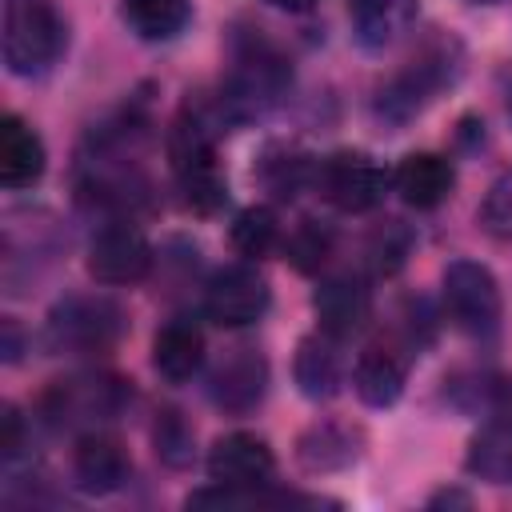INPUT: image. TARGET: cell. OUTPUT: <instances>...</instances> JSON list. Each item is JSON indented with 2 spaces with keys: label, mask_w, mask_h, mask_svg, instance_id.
<instances>
[{
  "label": "cell",
  "mask_w": 512,
  "mask_h": 512,
  "mask_svg": "<svg viewBox=\"0 0 512 512\" xmlns=\"http://www.w3.org/2000/svg\"><path fill=\"white\" fill-rule=\"evenodd\" d=\"M428 504H432V508H444V504H472V496H468V492H456V488H444V492H436Z\"/></svg>",
  "instance_id": "obj_33"
},
{
  "label": "cell",
  "mask_w": 512,
  "mask_h": 512,
  "mask_svg": "<svg viewBox=\"0 0 512 512\" xmlns=\"http://www.w3.org/2000/svg\"><path fill=\"white\" fill-rule=\"evenodd\" d=\"M452 400H456V408L476 412L488 424L512 428V376H476L468 384H456Z\"/></svg>",
  "instance_id": "obj_24"
},
{
  "label": "cell",
  "mask_w": 512,
  "mask_h": 512,
  "mask_svg": "<svg viewBox=\"0 0 512 512\" xmlns=\"http://www.w3.org/2000/svg\"><path fill=\"white\" fill-rule=\"evenodd\" d=\"M392 188L400 192L404 204H412L420 212H432L452 196L456 168L440 152H408L392 172Z\"/></svg>",
  "instance_id": "obj_17"
},
{
  "label": "cell",
  "mask_w": 512,
  "mask_h": 512,
  "mask_svg": "<svg viewBox=\"0 0 512 512\" xmlns=\"http://www.w3.org/2000/svg\"><path fill=\"white\" fill-rule=\"evenodd\" d=\"M440 304L444 316L472 340H492L504 320V296L488 264L480 260H448L440 276Z\"/></svg>",
  "instance_id": "obj_6"
},
{
  "label": "cell",
  "mask_w": 512,
  "mask_h": 512,
  "mask_svg": "<svg viewBox=\"0 0 512 512\" xmlns=\"http://www.w3.org/2000/svg\"><path fill=\"white\" fill-rule=\"evenodd\" d=\"M208 480L212 484H224V488H240V492H252V488H264L276 472V456L268 448L264 436L256 432H224L212 448H208Z\"/></svg>",
  "instance_id": "obj_11"
},
{
  "label": "cell",
  "mask_w": 512,
  "mask_h": 512,
  "mask_svg": "<svg viewBox=\"0 0 512 512\" xmlns=\"http://www.w3.org/2000/svg\"><path fill=\"white\" fill-rule=\"evenodd\" d=\"M364 452V432L356 424H340V420H316L312 428L300 432L296 440V460L304 472H340L348 464H356Z\"/></svg>",
  "instance_id": "obj_19"
},
{
  "label": "cell",
  "mask_w": 512,
  "mask_h": 512,
  "mask_svg": "<svg viewBox=\"0 0 512 512\" xmlns=\"http://www.w3.org/2000/svg\"><path fill=\"white\" fill-rule=\"evenodd\" d=\"M408 248H412V236L400 228V220H388L384 228H376L372 244H368V256H372V268L392 276L404 260H408Z\"/></svg>",
  "instance_id": "obj_30"
},
{
  "label": "cell",
  "mask_w": 512,
  "mask_h": 512,
  "mask_svg": "<svg viewBox=\"0 0 512 512\" xmlns=\"http://www.w3.org/2000/svg\"><path fill=\"white\" fill-rule=\"evenodd\" d=\"M120 16L140 40L164 44L188 28L192 0H120Z\"/></svg>",
  "instance_id": "obj_22"
},
{
  "label": "cell",
  "mask_w": 512,
  "mask_h": 512,
  "mask_svg": "<svg viewBox=\"0 0 512 512\" xmlns=\"http://www.w3.org/2000/svg\"><path fill=\"white\" fill-rule=\"evenodd\" d=\"M152 260H156V252H152L148 236L128 216H116L92 236L84 264L96 284L120 288V284H140L152 272Z\"/></svg>",
  "instance_id": "obj_9"
},
{
  "label": "cell",
  "mask_w": 512,
  "mask_h": 512,
  "mask_svg": "<svg viewBox=\"0 0 512 512\" xmlns=\"http://www.w3.org/2000/svg\"><path fill=\"white\" fill-rule=\"evenodd\" d=\"M388 188H392V176L368 152L340 148L316 164V192L344 216H364L380 208Z\"/></svg>",
  "instance_id": "obj_7"
},
{
  "label": "cell",
  "mask_w": 512,
  "mask_h": 512,
  "mask_svg": "<svg viewBox=\"0 0 512 512\" xmlns=\"http://www.w3.org/2000/svg\"><path fill=\"white\" fill-rule=\"evenodd\" d=\"M404 380H408V360L396 344L384 340L368 344L352 364V388L368 408H392L404 392Z\"/></svg>",
  "instance_id": "obj_18"
},
{
  "label": "cell",
  "mask_w": 512,
  "mask_h": 512,
  "mask_svg": "<svg viewBox=\"0 0 512 512\" xmlns=\"http://www.w3.org/2000/svg\"><path fill=\"white\" fill-rule=\"evenodd\" d=\"M228 120L212 104H184L168 128V164L184 192V204L196 212H216L228 200V184L216 164V136Z\"/></svg>",
  "instance_id": "obj_2"
},
{
  "label": "cell",
  "mask_w": 512,
  "mask_h": 512,
  "mask_svg": "<svg viewBox=\"0 0 512 512\" xmlns=\"http://www.w3.org/2000/svg\"><path fill=\"white\" fill-rule=\"evenodd\" d=\"M28 448V424L20 416L16 404H4V416H0V460L4 468H12Z\"/></svg>",
  "instance_id": "obj_31"
},
{
  "label": "cell",
  "mask_w": 512,
  "mask_h": 512,
  "mask_svg": "<svg viewBox=\"0 0 512 512\" xmlns=\"http://www.w3.org/2000/svg\"><path fill=\"white\" fill-rule=\"evenodd\" d=\"M152 444H156V456H160L168 468H188L192 456H196V432H192V424L184 420L180 408H160V412H156Z\"/></svg>",
  "instance_id": "obj_27"
},
{
  "label": "cell",
  "mask_w": 512,
  "mask_h": 512,
  "mask_svg": "<svg viewBox=\"0 0 512 512\" xmlns=\"http://www.w3.org/2000/svg\"><path fill=\"white\" fill-rule=\"evenodd\" d=\"M476 220H480V228H484L492 240L512 244V168L492 180V188H488L484 200H480Z\"/></svg>",
  "instance_id": "obj_29"
},
{
  "label": "cell",
  "mask_w": 512,
  "mask_h": 512,
  "mask_svg": "<svg viewBox=\"0 0 512 512\" xmlns=\"http://www.w3.org/2000/svg\"><path fill=\"white\" fill-rule=\"evenodd\" d=\"M468 4H504V0H468Z\"/></svg>",
  "instance_id": "obj_35"
},
{
  "label": "cell",
  "mask_w": 512,
  "mask_h": 512,
  "mask_svg": "<svg viewBox=\"0 0 512 512\" xmlns=\"http://www.w3.org/2000/svg\"><path fill=\"white\" fill-rule=\"evenodd\" d=\"M288 88H292V64L268 36H260L256 28L232 36L228 76H224L220 100H216V108L228 124H244V120L272 112L288 96Z\"/></svg>",
  "instance_id": "obj_1"
},
{
  "label": "cell",
  "mask_w": 512,
  "mask_h": 512,
  "mask_svg": "<svg viewBox=\"0 0 512 512\" xmlns=\"http://www.w3.org/2000/svg\"><path fill=\"white\" fill-rule=\"evenodd\" d=\"M152 368L168 384H184L204 368V332L188 316H172L152 336Z\"/></svg>",
  "instance_id": "obj_20"
},
{
  "label": "cell",
  "mask_w": 512,
  "mask_h": 512,
  "mask_svg": "<svg viewBox=\"0 0 512 512\" xmlns=\"http://www.w3.org/2000/svg\"><path fill=\"white\" fill-rule=\"evenodd\" d=\"M68 52V20L52 0H4L0 56L20 80L48 76Z\"/></svg>",
  "instance_id": "obj_4"
},
{
  "label": "cell",
  "mask_w": 512,
  "mask_h": 512,
  "mask_svg": "<svg viewBox=\"0 0 512 512\" xmlns=\"http://www.w3.org/2000/svg\"><path fill=\"white\" fill-rule=\"evenodd\" d=\"M4 332H0V352H4V360L8 364H16L20 360V348H24V336H20V324L12 320V316H4V324H0Z\"/></svg>",
  "instance_id": "obj_32"
},
{
  "label": "cell",
  "mask_w": 512,
  "mask_h": 512,
  "mask_svg": "<svg viewBox=\"0 0 512 512\" xmlns=\"http://www.w3.org/2000/svg\"><path fill=\"white\" fill-rule=\"evenodd\" d=\"M272 8H280V12H312L320 0H268Z\"/></svg>",
  "instance_id": "obj_34"
},
{
  "label": "cell",
  "mask_w": 512,
  "mask_h": 512,
  "mask_svg": "<svg viewBox=\"0 0 512 512\" xmlns=\"http://www.w3.org/2000/svg\"><path fill=\"white\" fill-rule=\"evenodd\" d=\"M268 396V360L256 348H228L208 372V400L228 416H248Z\"/></svg>",
  "instance_id": "obj_10"
},
{
  "label": "cell",
  "mask_w": 512,
  "mask_h": 512,
  "mask_svg": "<svg viewBox=\"0 0 512 512\" xmlns=\"http://www.w3.org/2000/svg\"><path fill=\"white\" fill-rule=\"evenodd\" d=\"M128 320L124 308L108 296H88V292H72L64 300L52 304L44 336L48 348L56 352H72V356H96L116 348V340L124 336Z\"/></svg>",
  "instance_id": "obj_5"
},
{
  "label": "cell",
  "mask_w": 512,
  "mask_h": 512,
  "mask_svg": "<svg viewBox=\"0 0 512 512\" xmlns=\"http://www.w3.org/2000/svg\"><path fill=\"white\" fill-rule=\"evenodd\" d=\"M332 244H336V236H332L324 224H316V220H300V224L288 232V240H284V256L292 260L296 272L312 276V272H320V268L328 264Z\"/></svg>",
  "instance_id": "obj_28"
},
{
  "label": "cell",
  "mask_w": 512,
  "mask_h": 512,
  "mask_svg": "<svg viewBox=\"0 0 512 512\" xmlns=\"http://www.w3.org/2000/svg\"><path fill=\"white\" fill-rule=\"evenodd\" d=\"M508 116H512V92H508Z\"/></svg>",
  "instance_id": "obj_36"
},
{
  "label": "cell",
  "mask_w": 512,
  "mask_h": 512,
  "mask_svg": "<svg viewBox=\"0 0 512 512\" xmlns=\"http://www.w3.org/2000/svg\"><path fill=\"white\" fill-rule=\"evenodd\" d=\"M44 168H48V148H44L40 132L24 116L4 112L0 116V184L8 192L32 188V184H40Z\"/></svg>",
  "instance_id": "obj_15"
},
{
  "label": "cell",
  "mask_w": 512,
  "mask_h": 512,
  "mask_svg": "<svg viewBox=\"0 0 512 512\" xmlns=\"http://www.w3.org/2000/svg\"><path fill=\"white\" fill-rule=\"evenodd\" d=\"M352 36L364 52H388L396 48L420 16V0H352Z\"/></svg>",
  "instance_id": "obj_16"
},
{
  "label": "cell",
  "mask_w": 512,
  "mask_h": 512,
  "mask_svg": "<svg viewBox=\"0 0 512 512\" xmlns=\"http://www.w3.org/2000/svg\"><path fill=\"white\" fill-rule=\"evenodd\" d=\"M228 240L244 260H264L268 252L280 248V220L268 204H252V208L236 212Z\"/></svg>",
  "instance_id": "obj_25"
},
{
  "label": "cell",
  "mask_w": 512,
  "mask_h": 512,
  "mask_svg": "<svg viewBox=\"0 0 512 512\" xmlns=\"http://www.w3.org/2000/svg\"><path fill=\"white\" fill-rule=\"evenodd\" d=\"M272 304V288L252 260L224 264L204 284V316L220 328H248Z\"/></svg>",
  "instance_id": "obj_8"
},
{
  "label": "cell",
  "mask_w": 512,
  "mask_h": 512,
  "mask_svg": "<svg viewBox=\"0 0 512 512\" xmlns=\"http://www.w3.org/2000/svg\"><path fill=\"white\" fill-rule=\"evenodd\" d=\"M260 184L276 196V200H292L304 184H316V164H308V156L288 152V148H272L260 160Z\"/></svg>",
  "instance_id": "obj_26"
},
{
  "label": "cell",
  "mask_w": 512,
  "mask_h": 512,
  "mask_svg": "<svg viewBox=\"0 0 512 512\" xmlns=\"http://www.w3.org/2000/svg\"><path fill=\"white\" fill-rule=\"evenodd\" d=\"M464 68V52L452 36H436L428 40L412 60H404L372 96V116L376 124H384L388 132H400L404 124H412L444 88H452L460 80Z\"/></svg>",
  "instance_id": "obj_3"
},
{
  "label": "cell",
  "mask_w": 512,
  "mask_h": 512,
  "mask_svg": "<svg viewBox=\"0 0 512 512\" xmlns=\"http://www.w3.org/2000/svg\"><path fill=\"white\" fill-rule=\"evenodd\" d=\"M464 468H468V476H480L488 484H512V428L484 424L468 440Z\"/></svg>",
  "instance_id": "obj_23"
},
{
  "label": "cell",
  "mask_w": 512,
  "mask_h": 512,
  "mask_svg": "<svg viewBox=\"0 0 512 512\" xmlns=\"http://www.w3.org/2000/svg\"><path fill=\"white\" fill-rule=\"evenodd\" d=\"M340 340L316 332V336H304L296 344V356H292V376H296V388L308 396V400H332L344 384V360H340Z\"/></svg>",
  "instance_id": "obj_21"
},
{
  "label": "cell",
  "mask_w": 512,
  "mask_h": 512,
  "mask_svg": "<svg viewBox=\"0 0 512 512\" xmlns=\"http://www.w3.org/2000/svg\"><path fill=\"white\" fill-rule=\"evenodd\" d=\"M72 476L84 492L92 496H112L128 484L132 476V456L128 448L104 432V428H88L76 436V448H72Z\"/></svg>",
  "instance_id": "obj_13"
},
{
  "label": "cell",
  "mask_w": 512,
  "mask_h": 512,
  "mask_svg": "<svg viewBox=\"0 0 512 512\" xmlns=\"http://www.w3.org/2000/svg\"><path fill=\"white\" fill-rule=\"evenodd\" d=\"M132 400V388L116 376H72L56 380L52 392L44 396V412L56 424L72 420H108Z\"/></svg>",
  "instance_id": "obj_12"
},
{
  "label": "cell",
  "mask_w": 512,
  "mask_h": 512,
  "mask_svg": "<svg viewBox=\"0 0 512 512\" xmlns=\"http://www.w3.org/2000/svg\"><path fill=\"white\" fill-rule=\"evenodd\" d=\"M312 308L320 320V332L332 340H348L356 332L368 328L372 320V292L360 276L352 272H336L328 280H320V288L312 292Z\"/></svg>",
  "instance_id": "obj_14"
}]
</instances>
